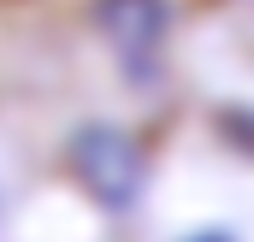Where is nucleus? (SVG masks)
I'll return each mask as SVG.
<instances>
[{"label":"nucleus","mask_w":254,"mask_h":242,"mask_svg":"<svg viewBox=\"0 0 254 242\" xmlns=\"http://www.w3.org/2000/svg\"><path fill=\"white\" fill-rule=\"evenodd\" d=\"M18 207H24V189H18V160H12V154L0 148V242H12Z\"/></svg>","instance_id":"obj_1"}]
</instances>
